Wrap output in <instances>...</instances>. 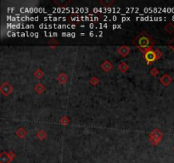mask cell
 I'll list each match as a JSON object with an SVG mask.
<instances>
[{
    "label": "cell",
    "instance_id": "obj_1",
    "mask_svg": "<svg viewBox=\"0 0 174 163\" xmlns=\"http://www.w3.org/2000/svg\"><path fill=\"white\" fill-rule=\"evenodd\" d=\"M172 48L174 49V40L173 41V43H172Z\"/></svg>",
    "mask_w": 174,
    "mask_h": 163
}]
</instances>
